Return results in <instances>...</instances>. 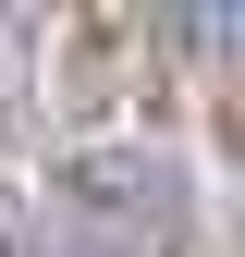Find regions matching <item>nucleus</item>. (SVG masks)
I'll return each instance as SVG.
<instances>
[{"instance_id": "1", "label": "nucleus", "mask_w": 245, "mask_h": 257, "mask_svg": "<svg viewBox=\"0 0 245 257\" xmlns=\"http://www.w3.org/2000/svg\"><path fill=\"white\" fill-rule=\"evenodd\" d=\"M61 196H74L86 220H110V233H172V220H184L172 159H110V147H86V159H61Z\"/></svg>"}]
</instances>
